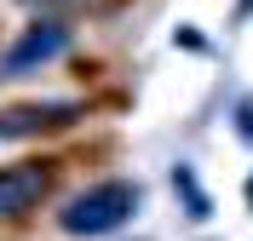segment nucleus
Returning <instances> with one entry per match:
<instances>
[{"label":"nucleus","instance_id":"423d86ee","mask_svg":"<svg viewBox=\"0 0 253 241\" xmlns=\"http://www.w3.org/2000/svg\"><path fill=\"white\" fill-rule=\"evenodd\" d=\"M236 127H242V138L253 144V103H242V109H236Z\"/></svg>","mask_w":253,"mask_h":241},{"label":"nucleus","instance_id":"7ed1b4c3","mask_svg":"<svg viewBox=\"0 0 253 241\" xmlns=\"http://www.w3.org/2000/svg\"><path fill=\"white\" fill-rule=\"evenodd\" d=\"M46 190V172L41 167H6L0 172V218H17L23 207H35Z\"/></svg>","mask_w":253,"mask_h":241},{"label":"nucleus","instance_id":"f03ea898","mask_svg":"<svg viewBox=\"0 0 253 241\" xmlns=\"http://www.w3.org/2000/svg\"><path fill=\"white\" fill-rule=\"evenodd\" d=\"M69 46V29L63 23H35L23 40H17L6 58H0V75H17V69H35V64H46V58H58V52Z\"/></svg>","mask_w":253,"mask_h":241},{"label":"nucleus","instance_id":"39448f33","mask_svg":"<svg viewBox=\"0 0 253 241\" xmlns=\"http://www.w3.org/2000/svg\"><path fill=\"white\" fill-rule=\"evenodd\" d=\"M173 190L184 195V207H190V218H207V212H213V207H207V195L196 190V172H190V167H173Z\"/></svg>","mask_w":253,"mask_h":241},{"label":"nucleus","instance_id":"f257e3e1","mask_svg":"<svg viewBox=\"0 0 253 241\" xmlns=\"http://www.w3.org/2000/svg\"><path fill=\"white\" fill-rule=\"evenodd\" d=\"M138 184H121V178H110V184H92V190H81L69 207H63V230L69 236H110V230H121L132 212H138Z\"/></svg>","mask_w":253,"mask_h":241},{"label":"nucleus","instance_id":"0eeeda50","mask_svg":"<svg viewBox=\"0 0 253 241\" xmlns=\"http://www.w3.org/2000/svg\"><path fill=\"white\" fill-rule=\"evenodd\" d=\"M248 201H253V190H248Z\"/></svg>","mask_w":253,"mask_h":241},{"label":"nucleus","instance_id":"20e7f679","mask_svg":"<svg viewBox=\"0 0 253 241\" xmlns=\"http://www.w3.org/2000/svg\"><path fill=\"white\" fill-rule=\"evenodd\" d=\"M69 115H75V103H17V109L0 115V138H23L35 127H58Z\"/></svg>","mask_w":253,"mask_h":241}]
</instances>
